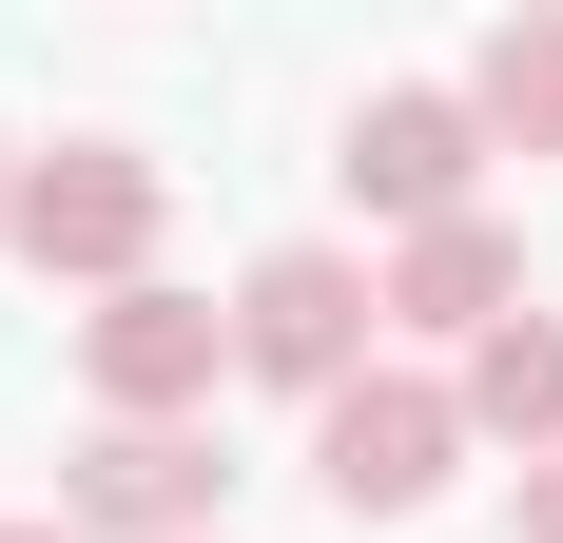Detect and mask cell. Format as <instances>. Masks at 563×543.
<instances>
[{
	"instance_id": "cell-1",
	"label": "cell",
	"mask_w": 563,
	"mask_h": 543,
	"mask_svg": "<svg viewBox=\"0 0 563 543\" xmlns=\"http://www.w3.org/2000/svg\"><path fill=\"white\" fill-rule=\"evenodd\" d=\"M156 214H175V175L136 156V136H58V156H20L0 253L58 272V291H136V272H156Z\"/></svg>"
},
{
	"instance_id": "cell-2",
	"label": "cell",
	"mask_w": 563,
	"mask_h": 543,
	"mask_svg": "<svg viewBox=\"0 0 563 543\" xmlns=\"http://www.w3.org/2000/svg\"><path fill=\"white\" fill-rule=\"evenodd\" d=\"M466 466V388L448 369H350L331 408H311V486L350 505V524H428Z\"/></svg>"
},
{
	"instance_id": "cell-3",
	"label": "cell",
	"mask_w": 563,
	"mask_h": 543,
	"mask_svg": "<svg viewBox=\"0 0 563 543\" xmlns=\"http://www.w3.org/2000/svg\"><path fill=\"white\" fill-rule=\"evenodd\" d=\"M369 330H389V272H369V253H331V233H291V253H253V272H233V369L311 388V408L369 369Z\"/></svg>"
},
{
	"instance_id": "cell-4",
	"label": "cell",
	"mask_w": 563,
	"mask_h": 543,
	"mask_svg": "<svg viewBox=\"0 0 563 543\" xmlns=\"http://www.w3.org/2000/svg\"><path fill=\"white\" fill-rule=\"evenodd\" d=\"M214 369H233V311H214V291H175V272H136V291L78 311V388H98V428H195Z\"/></svg>"
},
{
	"instance_id": "cell-5",
	"label": "cell",
	"mask_w": 563,
	"mask_h": 543,
	"mask_svg": "<svg viewBox=\"0 0 563 543\" xmlns=\"http://www.w3.org/2000/svg\"><path fill=\"white\" fill-rule=\"evenodd\" d=\"M350 214H389V253L408 233H448V214H486V117H466V78H389V98L350 117Z\"/></svg>"
},
{
	"instance_id": "cell-6",
	"label": "cell",
	"mask_w": 563,
	"mask_h": 543,
	"mask_svg": "<svg viewBox=\"0 0 563 543\" xmlns=\"http://www.w3.org/2000/svg\"><path fill=\"white\" fill-rule=\"evenodd\" d=\"M214 428H78L58 446V524L78 543H214Z\"/></svg>"
},
{
	"instance_id": "cell-7",
	"label": "cell",
	"mask_w": 563,
	"mask_h": 543,
	"mask_svg": "<svg viewBox=\"0 0 563 543\" xmlns=\"http://www.w3.org/2000/svg\"><path fill=\"white\" fill-rule=\"evenodd\" d=\"M506 311H525V233H506V214H448V233H408V253H389V330L486 350Z\"/></svg>"
},
{
	"instance_id": "cell-8",
	"label": "cell",
	"mask_w": 563,
	"mask_h": 543,
	"mask_svg": "<svg viewBox=\"0 0 563 543\" xmlns=\"http://www.w3.org/2000/svg\"><path fill=\"white\" fill-rule=\"evenodd\" d=\"M448 388H466V446H525V466H563V311H506Z\"/></svg>"
},
{
	"instance_id": "cell-9",
	"label": "cell",
	"mask_w": 563,
	"mask_h": 543,
	"mask_svg": "<svg viewBox=\"0 0 563 543\" xmlns=\"http://www.w3.org/2000/svg\"><path fill=\"white\" fill-rule=\"evenodd\" d=\"M466 117H486V156H563V0H525L506 40L466 58Z\"/></svg>"
},
{
	"instance_id": "cell-10",
	"label": "cell",
	"mask_w": 563,
	"mask_h": 543,
	"mask_svg": "<svg viewBox=\"0 0 563 543\" xmlns=\"http://www.w3.org/2000/svg\"><path fill=\"white\" fill-rule=\"evenodd\" d=\"M525 543H563V466H525Z\"/></svg>"
},
{
	"instance_id": "cell-11",
	"label": "cell",
	"mask_w": 563,
	"mask_h": 543,
	"mask_svg": "<svg viewBox=\"0 0 563 543\" xmlns=\"http://www.w3.org/2000/svg\"><path fill=\"white\" fill-rule=\"evenodd\" d=\"M0 543H78V524H58V505H40V524H0Z\"/></svg>"
},
{
	"instance_id": "cell-12",
	"label": "cell",
	"mask_w": 563,
	"mask_h": 543,
	"mask_svg": "<svg viewBox=\"0 0 563 543\" xmlns=\"http://www.w3.org/2000/svg\"><path fill=\"white\" fill-rule=\"evenodd\" d=\"M0 214H20V156H0Z\"/></svg>"
}]
</instances>
